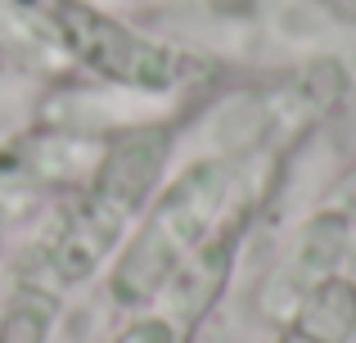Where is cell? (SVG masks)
Masks as SVG:
<instances>
[{
	"label": "cell",
	"instance_id": "obj_1",
	"mask_svg": "<svg viewBox=\"0 0 356 343\" xmlns=\"http://www.w3.org/2000/svg\"><path fill=\"white\" fill-rule=\"evenodd\" d=\"M172 150H176L172 122H127L108 131L99 163L72 190L68 208L36 244L27 276L63 294L95 280L113 262V253L140 221V212L149 208L158 185L167 181Z\"/></svg>",
	"mask_w": 356,
	"mask_h": 343
},
{
	"label": "cell",
	"instance_id": "obj_2",
	"mask_svg": "<svg viewBox=\"0 0 356 343\" xmlns=\"http://www.w3.org/2000/svg\"><path fill=\"white\" fill-rule=\"evenodd\" d=\"M243 154H199L172 181L158 185V194L108 262L104 289L113 308H149L226 221L257 208V199H243Z\"/></svg>",
	"mask_w": 356,
	"mask_h": 343
},
{
	"label": "cell",
	"instance_id": "obj_3",
	"mask_svg": "<svg viewBox=\"0 0 356 343\" xmlns=\"http://www.w3.org/2000/svg\"><path fill=\"white\" fill-rule=\"evenodd\" d=\"M0 23L50 45L86 77L131 95H172L194 72L190 54L136 32L95 0H0Z\"/></svg>",
	"mask_w": 356,
	"mask_h": 343
},
{
	"label": "cell",
	"instance_id": "obj_4",
	"mask_svg": "<svg viewBox=\"0 0 356 343\" xmlns=\"http://www.w3.org/2000/svg\"><path fill=\"white\" fill-rule=\"evenodd\" d=\"M248 221L252 212H239L235 221H226L149 308L131 312V321L108 343H194L199 326L212 317V308L221 303L230 276H235V253L243 244Z\"/></svg>",
	"mask_w": 356,
	"mask_h": 343
},
{
	"label": "cell",
	"instance_id": "obj_5",
	"mask_svg": "<svg viewBox=\"0 0 356 343\" xmlns=\"http://www.w3.org/2000/svg\"><path fill=\"white\" fill-rule=\"evenodd\" d=\"M356 339V271L312 285L289 308L275 343H352Z\"/></svg>",
	"mask_w": 356,
	"mask_h": 343
},
{
	"label": "cell",
	"instance_id": "obj_6",
	"mask_svg": "<svg viewBox=\"0 0 356 343\" xmlns=\"http://www.w3.org/2000/svg\"><path fill=\"white\" fill-rule=\"evenodd\" d=\"M59 317H63V289L23 271V280L9 289L5 308H0V343H50Z\"/></svg>",
	"mask_w": 356,
	"mask_h": 343
},
{
	"label": "cell",
	"instance_id": "obj_7",
	"mask_svg": "<svg viewBox=\"0 0 356 343\" xmlns=\"http://www.w3.org/2000/svg\"><path fill=\"white\" fill-rule=\"evenodd\" d=\"M0 226H5V190H0Z\"/></svg>",
	"mask_w": 356,
	"mask_h": 343
}]
</instances>
